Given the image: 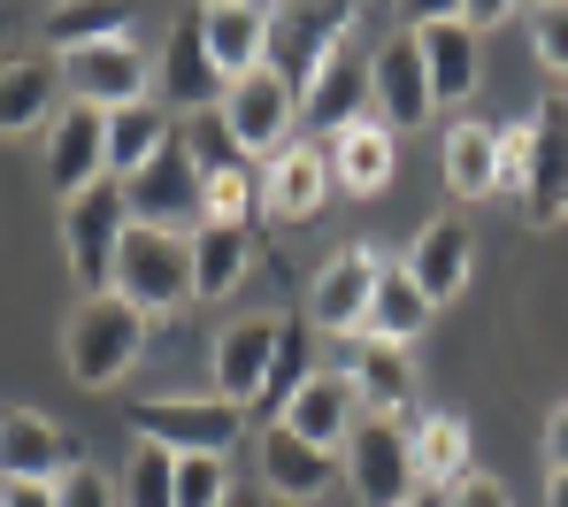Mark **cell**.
<instances>
[{
  "label": "cell",
  "instance_id": "obj_22",
  "mask_svg": "<svg viewBox=\"0 0 568 507\" xmlns=\"http://www.w3.org/2000/svg\"><path fill=\"white\" fill-rule=\"evenodd\" d=\"M200 31H207V62L223 70V85H239L246 70L270 62V8H239V0L200 8Z\"/></svg>",
  "mask_w": 568,
  "mask_h": 507
},
{
  "label": "cell",
  "instance_id": "obj_30",
  "mask_svg": "<svg viewBox=\"0 0 568 507\" xmlns=\"http://www.w3.org/2000/svg\"><path fill=\"white\" fill-rule=\"evenodd\" d=\"M446 185L462 201H491L499 193V131L491 123H454L446 131Z\"/></svg>",
  "mask_w": 568,
  "mask_h": 507
},
{
  "label": "cell",
  "instance_id": "obj_19",
  "mask_svg": "<svg viewBox=\"0 0 568 507\" xmlns=\"http://www.w3.org/2000/svg\"><path fill=\"white\" fill-rule=\"evenodd\" d=\"M369 93H377V115L384 131H407V123H423L430 115V70H423V47H415V31H399V39H384L377 54H369Z\"/></svg>",
  "mask_w": 568,
  "mask_h": 507
},
{
  "label": "cell",
  "instance_id": "obj_15",
  "mask_svg": "<svg viewBox=\"0 0 568 507\" xmlns=\"http://www.w3.org/2000/svg\"><path fill=\"white\" fill-rule=\"evenodd\" d=\"M415 47H423V70H430V101L438 108L469 101L484 62H476V31L462 23V8H430V16L415 23Z\"/></svg>",
  "mask_w": 568,
  "mask_h": 507
},
{
  "label": "cell",
  "instance_id": "obj_35",
  "mask_svg": "<svg viewBox=\"0 0 568 507\" xmlns=\"http://www.w3.org/2000/svg\"><path fill=\"white\" fill-rule=\"evenodd\" d=\"M178 139H185V154H192V170H200V178H223V170H246V146L231 139V123H223L215 108H207V115H192V123L178 131Z\"/></svg>",
  "mask_w": 568,
  "mask_h": 507
},
{
  "label": "cell",
  "instance_id": "obj_40",
  "mask_svg": "<svg viewBox=\"0 0 568 507\" xmlns=\"http://www.w3.org/2000/svg\"><path fill=\"white\" fill-rule=\"evenodd\" d=\"M523 178H530V123L499 131V193H523Z\"/></svg>",
  "mask_w": 568,
  "mask_h": 507
},
{
  "label": "cell",
  "instance_id": "obj_45",
  "mask_svg": "<svg viewBox=\"0 0 568 507\" xmlns=\"http://www.w3.org/2000/svg\"><path fill=\"white\" fill-rule=\"evenodd\" d=\"M546 507H568V469L554 477V485H546Z\"/></svg>",
  "mask_w": 568,
  "mask_h": 507
},
{
  "label": "cell",
  "instance_id": "obj_7",
  "mask_svg": "<svg viewBox=\"0 0 568 507\" xmlns=\"http://www.w3.org/2000/svg\"><path fill=\"white\" fill-rule=\"evenodd\" d=\"M346 485L362 507H399L415 500V446L392 415H362L346 430Z\"/></svg>",
  "mask_w": 568,
  "mask_h": 507
},
{
  "label": "cell",
  "instance_id": "obj_33",
  "mask_svg": "<svg viewBox=\"0 0 568 507\" xmlns=\"http://www.w3.org/2000/svg\"><path fill=\"white\" fill-rule=\"evenodd\" d=\"M115 493H123V507H178V454L154 446V438H139L131 462H123V477H115Z\"/></svg>",
  "mask_w": 568,
  "mask_h": 507
},
{
  "label": "cell",
  "instance_id": "obj_36",
  "mask_svg": "<svg viewBox=\"0 0 568 507\" xmlns=\"http://www.w3.org/2000/svg\"><path fill=\"white\" fill-rule=\"evenodd\" d=\"M307 377H315V369H307V331H300V323H284V346H277V362H270V385H262L254 415H270V423H277Z\"/></svg>",
  "mask_w": 568,
  "mask_h": 507
},
{
  "label": "cell",
  "instance_id": "obj_24",
  "mask_svg": "<svg viewBox=\"0 0 568 507\" xmlns=\"http://www.w3.org/2000/svg\"><path fill=\"white\" fill-rule=\"evenodd\" d=\"M346 385H354V400L369 407V415H407L415 400V362H407V346H384V338H354V362H346Z\"/></svg>",
  "mask_w": 568,
  "mask_h": 507
},
{
  "label": "cell",
  "instance_id": "obj_4",
  "mask_svg": "<svg viewBox=\"0 0 568 507\" xmlns=\"http://www.w3.org/2000/svg\"><path fill=\"white\" fill-rule=\"evenodd\" d=\"M131 430L170 446V454H215L231 462L239 430H246V407L215 400V393H162V400H139L131 407Z\"/></svg>",
  "mask_w": 568,
  "mask_h": 507
},
{
  "label": "cell",
  "instance_id": "obj_14",
  "mask_svg": "<svg viewBox=\"0 0 568 507\" xmlns=\"http://www.w3.org/2000/svg\"><path fill=\"white\" fill-rule=\"evenodd\" d=\"M254 469H262V493H270V500L315 507L323 493H331V469H338V454H323V446H307L300 430L270 423V430L254 438Z\"/></svg>",
  "mask_w": 568,
  "mask_h": 507
},
{
  "label": "cell",
  "instance_id": "obj_38",
  "mask_svg": "<svg viewBox=\"0 0 568 507\" xmlns=\"http://www.w3.org/2000/svg\"><path fill=\"white\" fill-rule=\"evenodd\" d=\"M54 507H123V493H115V477H100L93 462H70L62 485H54Z\"/></svg>",
  "mask_w": 568,
  "mask_h": 507
},
{
  "label": "cell",
  "instance_id": "obj_8",
  "mask_svg": "<svg viewBox=\"0 0 568 507\" xmlns=\"http://www.w3.org/2000/svg\"><path fill=\"white\" fill-rule=\"evenodd\" d=\"M215 115H223V123H231V139L246 146V162H254V154L270 162V154L292 146V131H300V93L284 85L270 62H262V70H246L239 85H223V108H215Z\"/></svg>",
  "mask_w": 568,
  "mask_h": 507
},
{
  "label": "cell",
  "instance_id": "obj_29",
  "mask_svg": "<svg viewBox=\"0 0 568 507\" xmlns=\"http://www.w3.org/2000/svg\"><path fill=\"white\" fill-rule=\"evenodd\" d=\"M407 446H415V477H423V485L454 493V485L469 477V423H462V415H423V423L407 430Z\"/></svg>",
  "mask_w": 568,
  "mask_h": 507
},
{
  "label": "cell",
  "instance_id": "obj_39",
  "mask_svg": "<svg viewBox=\"0 0 568 507\" xmlns=\"http://www.w3.org/2000/svg\"><path fill=\"white\" fill-rule=\"evenodd\" d=\"M530 47H538V62H546L554 78H568V0H554V8L530 16Z\"/></svg>",
  "mask_w": 568,
  "mask_h": 507
},
{
  "label": "cell",
  "instance_id": "obj_1",
  "mask_svg": "<svg viewBox=\"0 0 568 507\" xmlns=\"http://www.w3.org/2000/svg\"><path fill=\"white\" fill-rule=\"evenodd\" d=\"M146 315L139 307H123L115 293H85L78 315H70V331H62V362H70V377L85 385V393H108V385H123L131 369H139V354H146Z\"/></svg>",
  "mask_w": 568,
  "mask_h": 507
},
{
  "label": "cell",
  "instance_id": "obj_2",
  "mask_svg": "<svg viewBox=\"0 0 568 507\" xmlns=\"http://www.w3.org/2000/svg\"><path fill=\"white\" fill-rule=\"evenodd\" d=\"M108 293L123 307H139L146 323H154V315H178V307L192 301V239H178V231H139V223H131V239L115 246Z\"/></svg>",
  "mask_w": 568,
  "mask_h": 507
},
{
  "label": "cell",
  "instance_id": "obj_42",
  "mask_svg": "<svg viewBox=\"0 0 568 507\" xmlns=\"http://www.w3.org/2000/svg\"><path fill=\"white\" fill-rule=\"evenodd\" d=\"M546 462H554V477L568 469V400L554 407V415H546Z\"/></svg>",
  "mask_w": 568,
  "mask_h": 507
},
{
  "label": "cell",
  "instance_id": "obj_20",
  "mask_svg": "<svg viewBox=\"0 0 568 507\" xmlns=\"http://www.w3.org/2000/svg\"><path fill=\"white\" fill-rule=\"evenodd\" d=\"M331 201V154L323 146H284L262 162V215L277 223H315Z\"/></svg>",
  "mask_w": 568,
  "mask_h": 507
},
{
  "label": "cell",
  "instance_id": "obj_34",
  "mask_svg": "<svg viewBox=\"0 0 568 507\" xmlns=\"http://www.w3.org/2000/svg\"><path fill=\"white\" fill-rule=\"evenodd\" d=\"M200 207H207V223H254L262 215V170L246 162V170H223V178H200Z\"/></svg>",
  "mask_w": 568,
  "mask_h": 507
},
{
  "label": "cell",
  "instance_id": "obj_5",
  "mask_svg": "<svg viewBox=\"0 0 568 507\" xmlns=\"http://www.w3.org/2000/svg\"><path fill=\"white\" fill-rule=\"evenodd\" d=\"M354 31V0H300V8H270V70L292 93L315 85V70L346 47Z\"/></svg>",
  "mask_w": 568,
  "mask_h": 507
},
{
  "label": "cell",
  "instance_id": "obj_21",
  "mask_svg": "<svg viewBox=\"0 0 568 507\" xmlns=\"http://www.w3.org/2000/svg\"><path fill=\"white\" fill-rule=\"evenodd\" d=\"M469 262H476V239L462 215H430L423 231H415V246H407V277L423 285V301H454L462 285H469Z\"/></svg>",
  "mask_w": 568,
  "mask_h": 507
},
{
  "label": "cell",
  "instance_id": "obj_44",
  "mask_svg": "<svg viewBox=\"0 0 568 507\" xmlns=\"http://www.w3.org/2000/svg\"><path fill=\"white\" fill-rule=\"evenodd\" d=\"M0 507H54V485H8Z\"/></svg>",
  "mask_w": 568,
  "mask_h": 507
},
{
  "label": "cell",
  "instance_id": "obj_37",
  "mask_svg": "<svg viewBox=\"0 0 568 507\" xmlns=\"http://www.w3.org/2000/svg\"><path fill=\"white\" fill-rule=\"evenodd\" d=\"M223 500H231V462L178 454V507H223Z\"/></svg>",
  "mask_w": 568,
  "mask_h": 507
},
{
  "label": "cell",
  "instance_id": "obj_46",
  "mask_svg": "<svg viewBox=\"0 0 568 507\" xmlns=\"http://www.w3.org/2000/svg\"><path fill=\"white\" fill-rule=\"evenodd\" d=\"M223 507H270V493H231Z\"/></svg>",
  "mask_w": 568,
  "mask_h": 507
},
{
  "label": "cell",
  "instance_id": "obj_11",
  "mask_svg": "<svg viewBox=\"0 0 568 507\" xmlns=\"http://www.w3.org/2000/svg\"><path fill=\"white\" fill-rule=\"evenodd\" d=\"M523 215L538 231L568 223V93H546L530 108V178H523Z\"/></svg>",
  "mask_w": 568,
  "mask_h": 507
},
{
  "label": "cell",
  "instance_id": "obj_3",
  "mask_svg": "<svg viewBox=\"0 0 568 507\" xmlns=\"http://www.w3.org/2000/svg\"><path fill=\"white\" fill-rule=\"evenodd\" d=\"M131 239V201L115 178L85 185L78 201H62V246H70V277H78V301L85 293H108L115 277V246Z\"/></svg>",
  "mask_w": 568,
  "mask_h": 507
},
{
  "label": "cell",
  "instance_id": "obj_6",
  "mask_svg": "<svg viewBox=\"0 0 568 507\" xmlns=\"http://www.w3.org/2000/svg\"><path fill=\"white\" fill-rule=\"evenodd\" d=\"M123 201H131V223L139 231H178V239H192L207 223V207H200V170H192L185 139H170L139 178H123Z\"/></svg>",
  "mask_w": 568,
  "mask_h": 507
},
{
  "label": "cell",
  "instance_id": "obj_25",
  "mask_svg": "<svg viewBox=\"0 0 568 507\" xmlns=\"http://www.w3.org/2000/svg\"><path fill=\"white\" fill-rule=\"evenodd\" d=\"M354 407H362V400H354V385H346V377L315 369V377H307V385L292 393V407H284L277 423H284V430H300L307 446L338 454V446H346V430H354Z\"/></svg>",
  "mask_w": 568,
  "mask_h": 507
},
{
  "label": "cell",
  "instance_id": "obj_18",
  "mask_svg": "<svg viewBox=\"0 0 568 507\" xmlns=\"http://www.w3.org/2000/svg\"><path fill=\"white\" fill-rule=\"evenodd\" d=\"M47 178L62 201H78L85 185L108 178V115L100 108H62L47 123Z\"/></svg>",
  "mask_w": 568,
  "mask_h": 507
},
{
  "label": "cell",
  "instance_id": "obj_48",
  "mask_svg": "<svg viewBox=\"0 0 568 507\" xmlns=\"http://www.w3.org/2000/svg\"><path fill=\"white\" fill-rule=\"evenodd\" d=\"M0 500H8V485H0Z\"/></svg>",
  "mask_w": 568,
  "mask_h": 507
},
{
  "label": "cell",
  "instance_id": "obj_13",
  "mask_svg": "<svg viewBox=\"0 0 568 507\" xmlns=\"http://www.w3.org/2000/svg\"><path fill=\"white\" fill-rule=\"evenodd\" d=\"M70 430L39 407H0V485H62L70 469Z\"/></svg>",
  "mask_w": 568,
  "mask_h": 507
},
{
  "label": "cell",
  "instance_id": "obj_31",
  "mask_svg": "<svg viewBox=\"0 0 568 507\" xmlns=\"http://www.w3.org/2000/svg\"><path fill=\"white\" fill-rule=\"evenodd\" d=\"M131 31V8L123 0H70V8H47V23H39V39H47V54L62 62V54H78V47H100V39H123Z\"/></svg>",
  "mask_w": 568,
  "mask_h": 507
},
{
  "label": "cell",
  "instance_id": "obj_41",
  "mask_svg": "<svg viewBox=\"0 0 568 507\" xmlns=\"http://www.w3.org/2000/svg\"><path fill=\"white\" fill-rule=\"evenodd\" d=\"M446 507H515V500H507V485H499V477L469 469V477H462V485L446 493Z\"/></svg>",
  "mask_w": 568,
  "mask_h": 507
},
{
  "label": "cell",
  "instance_id": "obj_12",
  "mask_svg": "<svg viewBox=\"0 0 568 507\" xmlns=\"http://www.w3.org/2000/svg\"><path fill=\"white\" fill-rule=\"evenodd\" d=\"M154 85H162V108H170V115H207V108H223V70L207 62L200 16H178V23H170L162 62H154Z\"/></svg>",
  "mask_w": 568,
  "mask_h": 507
},
{
  "label": "cell",
  "instance_id": "obj_27",
  "mask_svg": "<svg viewBox=\"0 0 568 507\" xmlns=\"http://www.w3.org/2000/svg\"><path fill=\"white\" fill-rule=\"evenodd\" d=\"M170 139H178V123H170V108H162V101L115 108V115H108V178H115V185H123V178H139Z\"/></svg>",
  "mask_w": 568,
  "mask_h": 507
},
{
  "label": "cell",
  "instance_id": "obj_26",
  "mask_svg": "<svg viewBox=\"0 0 568 507\" xmlns=\"http://www.w3.org/2000/svg\"><path fill=\"white\" fill-rule=\"evenodd\" d=\"M246 270H254V239H246L239 223H200V231H192V301L239 293Z\"/></svg>",
  "mask_w": 568,
  "mask_h": 507
},
{
  "label": "cell",
  "instance_id": "obj_47",
  "mask_svg": "<svg viewBox=\"0 0 568 507\" xmlns=\"http://www.w3.org/2000/svg\"><path fill=\"white\" fill-rule=\"evenodd\" d=\"M399 507H446V493H415V500H399Z\"/></svg>",
  "mask_w": 568,
  "mask_h": 507
},
{
  "label": "cell",
  "instance_id": "obj_16",
  "mask_svg": "<svg viewBox=\"0 0 568 507\" xmlns=\"http://www.w3.org/2000/svg\"><path fill=\"white\" fill-rule=\"evenodd\" d=\"M277 346H284V323H277V315H246V323H231V331L215 338V400H231V407H254V400H262Z\"/></svg>",
  "mask_w": 568,
  "mask_h": 507
},
{
  "label": "cell",
  "instance_id": "obj_43",
  "mask_svg": "<svg viewBox=\"0 0 568 507\" xmlns=\"http://www.w3.org/2000/svg\"><path fill=\"white\" fill-rule=\"evenodd\" d=\"M462 23H469V31H491V23H507V0H469V8H462Z\"/></svg>",
  "mask_w": 568,
  "mask_h": 507
},
{
  "label": "cell",
  "instance_id": "obj_32",
  "mask_svg": "<svg viewBox=\"0 0 568 507\" xmlns=\"http://www.w3.org/2000/svg\"><path fill=\"white\" fill-rule=\"evenodd\" d=\"M430 323V301H423V285L407 277V262L392 270L384 262V277H377V301H369V323H362V338H384V346H407L415 331Z\"/></svg>",
  "mask_w": 568,
  "mask_h": 507
},
{
  "label": "cell",
  "instance_id": "obj_23",
  "mask_svg": "<svg viewBox=\"0 0 568 507\" xmlns=\"http://www.w3.org/2000/svg\"><path fill=\"white\" fill-rule=\"evenodd\" d=\"M62 115V62L54 54H8L0 62V131H31Z\"/></svg>",
  "mask_w": 568,
  "mask_h": 507
},
{
  "label": "cell",
  "instance_id": "obj_28",
  "mask_svg": "<svg viewBox=\"0 0 568 507\" xmlns=\"http://www.w3.org/2000/svg\"><path fill=\"white\" fill-rule=\"evenodd\" d=\"M331 185L338 193H362V201L392 185V131L384 123H354V131L331 139Z\"/></svg>",
  "mask_w": 568,
  "mask_h": 507
},
{
  "label": "cell",
  "instance_id": "obj_10",
  "mask_svg": "<svg viewBox=\"0 0 568 507\" xmlns=\"http://www.w3.org/2000/svg\"><path fill=\"white\" fill-rule=\"evenodd\" d=\"M146 70H154V62H146L131 39H100V47L62 54V93H70V108H100V115H115V108L146 101Z\"/></svg>",
  "mask_w": 568,
  "mask_h": 507
},
{
  "label": "cell",
  "instance_id": "obj_9",
  "mask_svg": "<svg viewBox=\"0 0 568 507\" xmlns=\"http://www.w3.org/2000/svg\"><path fill=\"white\" fill-rule=\"evenodd\" d=\"M377 277H384V254L369 239H354V246H338L323 270H315V293H307V323L315 331H331V338H362V323H369V301H377Z\"/></svg>",
  "mask_w": 568,
  "mask_h": 507
},
{
  "label": "cell",
  "instance_id": "obj_17",
  "mask_svg": "<svg viewBox=\"0 0 568 507\" xmlns=\"http://www.w3.org/2000/svg\"><path fill=\"white\" fill-rule=\"evenodd\" d=\"M369 108H377V93H369V54H354V47H338L323 70H315V85L300 93V123L307 131H354V123H369Z\"/></svg>",
  "mask_w": 568,
  "mask_h": 507
}]
</instances>
